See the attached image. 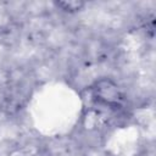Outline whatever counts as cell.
<instances>
[{"label": "cell", "mask_w": 156, "mask_h": 156, "mask_svg": "<svg viewBox=\"0 0 156 156\" xmlns=\"http://www.w3.org/2000/svg\"><path fill=\"white\" fill-rule=\"evenodd\" d=\"M56 5L66 12H76V11H79L84 6V2H80V1H60Z\"/></svg>", "instance_id": "2"}, {"label": "cell", "mask_w": 156, "mask_h": 156, "mask_svg": "<svg viewBox=\"0 0 156 156\" xmlns=\"http://www.w3.org/2000/svg\"><path fill=\"white\" fill-rule=\"evenodd\" d=\"M93 96L96 99L98 102L104 104L108 107L118 106L122 99L117 85L111 80L106 79H102L95 84V87L93 88Z\"/></svg>", "instance_id": "1"}]
</instances>
